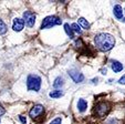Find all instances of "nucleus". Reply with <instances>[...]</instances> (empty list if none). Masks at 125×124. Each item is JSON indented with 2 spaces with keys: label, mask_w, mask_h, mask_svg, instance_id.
Segmentation results:
<instances>
[{
  "label": "nucleus",
  "mask_w": 125,
  "mask_h": 124,
  "mask_svg": "<svg viewBox=\"0 0 125 124\" xmlns=\"http://www.w3.org/2000/svg\"><path fill=\"white\" fill-rule=\"evenodd\" d=\"M94 43H95V47L99 50H101V51H103V52H106V51H110V50L114 47V45H115V39H114V37L112 34H110V33L102 32V33H99V34L95 35Z\"/></svg>",
  "instance_id": "1"
},
{
  "label": "nucleus",
  "mask_w": 125,
  "mask_h": 124,
  "mask_svg": "<svg viewBox=\"0 0 125 124\" xmlns=\"http://www.w3.org/2000/svg\"><path fill=\"white\" fill-rule=\"evenodd\" d=\"M27 88L29 91L38 92L41 88V78L37 74H30L27 78Z\"/></svg>",
  "instance_id": "2"
},
{
  "label": "nucleus",
  "mask_w": 125,
  "mask_h": 124,
  "mask_svg": "<svg viewBox=\"0 0 125 124\" xmlns=\"http://www.w3.org/2000/svg\"><path fill=\"white\" fill-rule=\"evenodd\" d=\"M62 23V20L57 16H49L45 17L42 20V23H41V29H49L52 28L54 26H59Z\"/></svg>",
  "instance_id": "3"
},
{
  "label": "nucleus",
  "mask_w": 125,
  "mask_h": 124,
  "mask_svg": "<svg viewBox=\"0 0 125 124\" xmlns=\"http://www.w3.org/2000/svg\"><path fill=\"white\" fill-rule=\"evenodd\" d=\"M94 109H95V113H96L97 116L103 117L110 112V104L106 102H101L99 104H96V106Z\"/></svg>",
  "instance_id": "4"
},
{
  "label": "nucleus",
  "mask_w": 125,
  "mask_h": 124,
  "mask_svg": "<svg viewBox=\"0 0 125 124\" xmlns=\"http://www.w3.org/2000/svg\"><path fill=\"white\" fill-rule=\"evenodd\" d=\"M22 20H23V22L26 23L27 27L32 28L35 23V13H33V12H31V11L23 12V19H22Z\"/></svg>",
  "instance_id": "5"
},
{
  "label": "nucleus",
  "mask_w": 125,
  "mask_h": 124,
  "mask_svg": "<svg viewBox=\"0 0 125 124\" xmlns=\"http://www.w3.org/2000/svg\"><path fill=\"white\" fill-rule=\"evenodd\" d=\"M43 112H44L43 105H41V104H35V105L30 110L29 115H30V117H32V119L34 120V119H37V117L41 116V115L43 114Z\"/></svg>",
  "instance_id": "6"
},
{
  "label": "nucleus",
  "mask_w": 125,
  "mask_h": 124,
  "mask_svg": "<svg viewBox=\"0 0 125 124\" xmlns=\"http://www.w3.org/2000/svg\"><path fill=\"white\" fill-rule=\"evenodd\" d=\"M69 75H70V78L73 80L75 83H81V82H83V80H84L83 73L79 72V71L75 70V69H72V70L69 71Z\"/></svg>",
  "instance_id": "7"
},
{
  "label": "nucleus",
  "mask_w": 125,
  "mask_h": 124,
  "mask_svg": "<svg viewBox=\"0 0 125 124\" xmlns=\"http://www.w3.org/2000/svg\"><path fill=\"white\" fill-rule=\"evenodd\" d=\"M24 27V22L22 19L20 18H14L13 19V23H12V29H13L14 31H17V32H19V31H21L22 29H23Z\"/></svg>",
  "instance_id": "8"
},
{
  "label": "nucleus",
  "mask_w": 125,
  "mask_h": 124,
  "mask_svg": "<svg viewBox=\"0 0 125 124\" xmlns=\"http://www.w3.org/2000/svg\"><path fill=\"white\" fill-rule=\"evenodd\" d=\"M111 68L115 73H118L123 70V64L121 63V62H118V61H112Z\"/></svg>",
  "instance_id": "9"
},
{
  "label": "nucleus",
  "mask_w": 125,
  "mask_h": 124,
  "mask_svg": "<svg viewBox=\"0 0 125 124\" xmlns=\"http://www.w3.org/2000/svg\"><path fill=\"white\" fill-rule=\"evenodd\" d=\"M113 12H114V16H115L117 19H123V8L121 7L120 5L114 6Z\"/></svg>",
  "instance_id": "10"
},
{
  "label": "nucleus",
  "mask_w": 125,
  "mask_h": 124,
  "mask_svg": "<svg viewBox=\"0 0 125 124\" xmlns=\"http://www.w3.org/2000/svg\"><path fill=\"white\" fill-rule=\"evenodd\" d=\"M86 108H87L86 101H85L84 99H80V100L78 101V109H79V111H80L81 113H83L85 110H86Z\"/></svg>",
  "instance_id": "11"
},
{
  "label": "nucleus",
  "mask_w": 125,
  "mask_h": 124,
  "mask_svg": "<svg viewBox=\"0 0 125 124\" xmlns=\"http://www.w3.org/2000/svg\"><path fill=\"white\" fill-rule=\"evenodd\" d=\"M63 84H64V79L62 77H58L53 82V88L58 89V88H61Z\"/></svg>",
  "instance_id": "12"
},
{
  "label": "nucleus",
  "mask_w": 125,
  "mask_h": 124,
  "mask_svg": "<svg viewBox=\"0 0 125 124\" xmlns=\"http://www.w3.org/2000/svg\"><path fill=\"white\" fill-rule=\"evenodd\" d=\"M49 96L52 99H59V98H61V96H63V92L60 91V90H54V91L50 92Z\"/></svg>",
  "instance_id": "13"
},
{
  "label": "nucleus",
  "mask_w": 125,
  "mask_h": 124,
  "mask_svg": "<svg viewBox=\"0 0 125 124\" xmlns=\"http://www.w3.org/2000/svg\"><path fill=\"white\" fill-rule=\"evenodd\" d=\"M78 22H79V26H81L83 29H86V30H87V29L90 28V23L87 22L86 19H84V18H80V19H79V21H78Z\"/></svg>",
  "instance_id": "14"
},
{
  "label": "nucleus",
  "mask_w": 125,
  "mask_h": 124,
  "mask_svg": "<svg viewBox=\"0 0 125 124\" xmlns=\"http://www.w3.org/2000/svg\"><path fill=\"white\" fill-rule=\"evenodd\" d=\"M64 30H65L66 34H68L69 37L71 38V39H73V38H74V33H73V30L71 29L70 24H69V23H65V24H64Z\"/></svg>",
  "instance_id": "15"
},
{
  "label": "nucleus",
  "mask_w": 125,
  "mask_h": 124,
  "mask_svg": "<svg viewBox=\"0 0 125 124\" xmlns=\"http://www.w3.org/2000/svg\"><path fill=\"white\" fill-rule=\"evenodd\" d=\"M7 30H8L7 24L3 22V20L0 19V34H5V33L7 32Z\"/></svg>",
  "instance_id": "16"
},
{
  "label": "nucleus",
  "mask_w": 125,
  "mask_h": 124,
  "mask_svg": "<svg viewBox=\"0 0 125 124\" xmlns=\"http://www.w3.org/2000/svg\"><path fill=\"white\" fill-rule=\"evenodd\" d=\"M71 29H72L73 31H75V32H78V33L82 32V30H81L80 26H79L78 23H72V24H71Z\"/></svg>",
  "instance_id": "17"
},
{
  "label": "nucleus",
  "mask_w": 125,
  "mask_h": 124,
  "mask_svg": "<svg viewBox=\"0 0 125 124\" xmlns=\"http://www.w3.org/2000/svg\"><path fill=\"white\" fill-rule=\"evenodd\" d=\"M62 123V119L61 117H55L54 120H52L49 124H61Z\"/></svg>",
  "instance_id": "18"
},
{
  "label": "nucleus",
  "mask_w": 125,
  "mask_h": 124,
  "mask_svg": "<svg viewBox=\"0 0 125 124\" xmlns=\"http://www.w3.org/2000/svg\"><path fill=\"white\" fill-rule=\"evenodd\" d=\"M19 120L21 121L22 124H27V119L24 116H22V115H19Z\"/></svg>",
  "instance_id": "19"
},
{
  "label": "nucleus",
  "mask_w": 125,
  "mask_h": 124,
  "mask_svg": "<svg viewBox=\"0 0 125 124\" xmlns=\"http://www.w3.org/2000/svg\"><path fill=\"white\" fill-rule=\"evenodd\" d=\"M6 113V110H5V108H3L2 105H1V104H0V116H1V115H3Z\"/></svg>",
  "instance_id": "20"
},
{
  "label": "nucleus",
  "mask_w": 125,
  "mask_h": 124,
  "mask_svg": "<svg viewBox=\"0 0 125 124\" xmlns=\"http://www.w3.org/2000/svg\"><path fill=\"white\" fill-rule=\"evenodd\" d=\"M118 83H120V84H125V74L118 80Z\"/></svg>",
  "instance_id": "21"
},
{
  "label": "nucleus",
  "mask_w": 125,
  "mask_h": 124,
  "mask_svg": "<svg viewBox=\"0 0 125 124\" xmlns=\"http://www.w3.org/2000/svg\"><path fill=\"white\" fill-rule=\"evenodd\" d=\"M101 72H103V74H105V73H106V69H102Z\"/></svg>",
  "instance_id": "22"
},
{
  "label": "nucleus",
  "mask_w": 125,
  "mask_h": 124,
  "mask_svg": "<svg viewBox=\"0 0 125 124\" xmlns=\"http://www.w3.org/2000/svg\"><path fill=\"white\" fill-rule=\"evenodd\" d=\"M122 20H123V21H124V22H125V18H123V19H122Z\"/></svg>",
  "instance_id": "23"
}]
</instances>
